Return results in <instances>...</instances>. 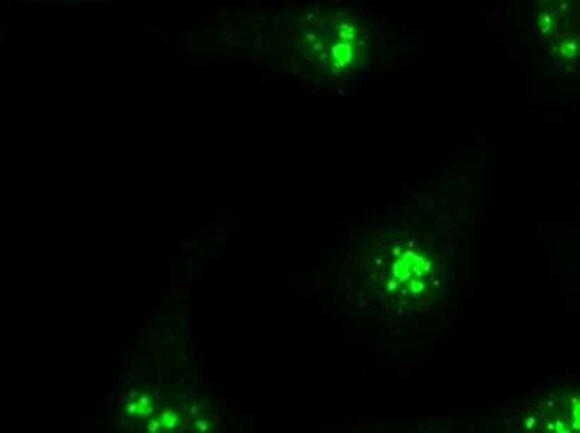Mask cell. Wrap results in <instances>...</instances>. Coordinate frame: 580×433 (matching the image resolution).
<instances>
[{"mask_svg":"<svg viewBox=\"0 0 580 433\" xmlns=\"http://www.w3.org/2000/svg\"><path fill=\"white\" fill-rule=\"evenodd\" d=\"M437 260L424 244L407 242L391 250L387 278L398 300L407 299V305L424 299L437 280Z\"/></svg>","mask_w":580,"mask_h":433,"instance_id":"1","label":"cell"}]
</instances>
